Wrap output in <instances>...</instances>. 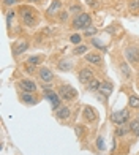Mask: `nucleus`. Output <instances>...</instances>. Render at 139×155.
Here are the masks:
<instances>
[{
  "label": "nucleus",
  "instance_id": "7",
  "mask_svg": "<svg viewBox=\"0 0 139 155\" xmlns=\"http://www.w3.org/2000/svg\"><path fill=\"white\" fill-rule=\"evenodd\" d=\"M33 46V38L29 37V35H22V37L16 38L13 43L10 45L11 49V57L15 59L16 63H19L25 57V54L30 51V48Z\"/></svg>",
  "mask_w": 139,
  "mask_h": 155
},
{
  "label": "nucleus",
  "instance_id": "27",
  "mask_svg": "<svg viewBox=\"0 0 139 155\" xmlns=\"http://www.w3.org/2000/svg\"><path fill=\"white\" fill-rule=\"evenodd\" d=\"M93 97L103 104V108H104V111H106V114H109V112H111V109H109V101H111V97H112V95H111L109 92H106V90L100 89Z\"/></svg>",
  "mask_w": 139,
  "mask_h": 155
},
{
  "label": "nucleus",
  "instance_id": "16",
  "mask_svg": "<svg viewBox=\"0 0 139 155\" xmlns=\"http://www.w3.org/2000/svg\"><path fill=\"white\" fill-rule=\"evenodd\" d=\"M15 89L16 92L40 94V82L30 76H18L15 78Z\"/></svg>",
  "mask_w": 139,
  "mask_h": 155
},
{
  "label": "nucleus",
  "instance_id": "4",
  "mask_svg": "<svg viewBox=\"0 0 139 155\" xmlns=\"http://www.w3.org/2000/svg\"><path fill=\"white\" fill-rule=\"evenodd\" d=\"M120 49L125 59L130 62V65L136 70V67L139 65V37L131 32H125Z\"/></svg>",
  "mask_w": 139,
  "mask_h": 155
},
{
  "label": "nucleus",
  "instance_id": "19",
  "mask_svg": "<svg viewBox=\"0 0 139 155\" xmlns=\"http://www.w3.org/2000/svg\"><path fill=\"white\" fill-rule=\"evenodd\" d=\"M62 10H65V0H51L49 2V6L43 11L44 15V21H47L49 24L54 25L55 22V18L59 16V13Z\"/></svg>",
  "mask_w": 139,
  "mask_h": 155
},
{
  "label": "nucleus",
  "instance_id": "38",
  "mask_svg": "<svg viewBox=\"0 0 139 155\" xmlns=\"http://www.w3.org/2000/svg\"><path fill=\"white\" fill-rule=\"evenodd\" d=\"M127 10L131 15H137L139 13V0H127Z\"/></svg>",
  "mask_w": 139,
  "mask_h": 155
},
{
  "label": "nucleus",
  "instance_id": "30",
  "mask_svg": "<svg viewBox=\"0 0 139 155\" xmlns=\"http://www.w3.org/2000/svg\"><path fill=\"white\" fill-rule=\"evenodd\" d=\"M101 89V76H96V78H93L92 81H90L87 86L84 87V90H86V94H90V95H95L98 90Z\"/></svg>",
  "mask_w": 139,
  "mask_h": 155
},
{
  "label": "nucleus",
  "instance_id": "23",
  "mask_svg": "<svg viewBox=\"0 0 139 155\" xmlns=\"http://www.w3.org/2000/svg\"><path fill=\"white\" fill-rule=\"evenodd\" d=\"M87 43L90 45V48L95 49V51H100L103 54H109L111 52V49H109V45L106 43V40H103L100 37H93V38H90L87 40Z\"/></svg>",
  "mask_w": 139,
  "mask_h": 155
},
{
  "label": "nucleus",
  "instance_id": "2",
  "mask_svg": "<svg viewBox=\"0 0 139 155\" xmlns=\"http://www.w3.org/2000/svg\"><path fill=\"white\" fill-rule=\"evenodd\" d=\"M16 10H18L19 22L25 30H38L41 27V22L44 21V15L40 11L38 6L30 3H22Z\"/></svg>",
  "mask_w": 139,
  "mask_h": 155
},
{
  "label": "nucleus",
  "instance_id": "37",
  "mask_svg": "<svg viewBox=\"0 0 139 155\" xmlns=\"http://www.w3.org/2000/svg\"><path fill=\"white\" fill-rule=\"evenodd\" d=\"M98 33H100V29H98V27H96L95 24H92L90 27H87V29L82 32V35H84L86 41L90 40V38H93V37H98Z\"/></svg>",
  "mask_w": 139,
  "mask_h": 155
},
{
  "label": "nucleus",
  "instance_id": "20",
  "mask_svg": "<svg viewBox=\"0 0 139 155\" xmlns=\"http://www.w3.org/2000/svg\"><path fill=\"white\" fill-rule=\"evenodd\" d=\"M18 101L25 108H33L38 106V104L43 101V97L41 94H30V92H16Z\"/></svg>",
  "mask_w": 139,
  "mask_h": 155
},
{
  "label": "nucleus",
  "instance_id": "11",
  "mask_svg": "<svg viewBox=\"0 0 139 155\" xmlns=\"http://www.w3.org/2000/svg\"><path fill=\"white\" fill-rule=\"evenodd\" d=\"M55 89H57V94L60 95L62 100H63V103H78L79 101V90L76 89L73 84L60 79L55 84Z\"/></svg>",
  "mask_w": 139,
  "mask_h": 155
},
{
  "label": "nucleus",
  "instance_id": "22",
  "mask_svg": "<svg viewBox=\"0 0 139 155\" xmlns=\"http://www.w3.org/2000/svg\"><path fill=\"white\" fill-rule=\"evenodd\" d=\"M65 8L68 10V13L71 16H76V15H81V13L86 11V3L81 2V0H65Z\"/></svg>",
  "mask_w": 139,
  "mask_h": 155
},
{
  "label": "nucleus",
  "instance_id": "9",
  "mask_svg": "<svg viewBox=\"0 0 139 155\" xmlns=\"http://www.w3.org/2000/svg\"><path fill=\"white\" fill-rule=\"evenodd\" d=\"M92 24H95L93 13L86 10L84 13H81V15L73 16L66 29H68V32H84L87 27H90Z\"/></svg>",
  "mask_w": 139,
  "mask_h": 155
},
{
  "label": "nucleus",
  "instance_id": "26",
  "mask_svg": "<svg viewBox=\"0 0 139 155\" xmlns=\"http://www.w3.org/2000/svg\"><path fill=\"white\" fill-rule=\"evenodd\" d=\"M104 32L109 33L112 38H117V35H125V32H127V30H123L120 21H112V22H111L106 29H104Z\"/></svg>",
  "mask_w": 139,
  "mask_h": 155
},
{
  "label": "nucleus",
  "instance_id": "42",
  "mask_svg": "<svg viewBox=\"0 0 139 155\" xmlns=\"http://www.w3.org/2000/svg\"><path fill=\"white\" fill-rule=\"evenodd\" d=\"M136 79H139V65L136 67Z\"/></svg>",
  "mask_w": 139,
  "mask_h": 155
},
{
  "label": "nucleus",
  "instance_id": "3",
  "mask_svg": "<svg viewBox=\"0 0 139 155\" xmlns=\"http://www.w3.org/2000/svg\"><path fill=\"white\" fill-rule=\"evenodd\" d=\"M81 109H82V104H79V101L78 103H63L52 116L60 125L71 127L73 128L74 124L79 122Z\"/></svg>",
  "mask_w": 139,
  "mask_h": 155
},
{
  "label": "nucleus",
  "instance_id": "6",
  "mask_svg": "<svg viewBox=\"0 0 139 155\" xmlns=\"http://www.w3.org/2000/svg\"><path fill=\"white\" fill-rule=\"evenodd\" d=\"M59 35V30H57V25H52V24H47L44 27H40L37 30V33L32 35L33 38V46L35 48H49L55 38Z\"/></svg>",
  "mask_w": 139,
  "mask_h": 155
},
{
  "label": "nucleus",
  "instance_id": "8",
  "mask_svg": "<svg viewBox=\"0 0 139 155\" xmlns=\"http://www.w3.org/2000/svg\"><path fill=\"white\" fill-rule=\"evenodd\" d=\"M81 60L89 63L90 67H93L96 71H98L100 76H106L108 74V63H106V57H104L103 52L92 49V51H89Z\"/></svg>",
  "mask_w": 139,
  "mask_h": 155
},
{
  "label": "nucleus",
  "instance_id": "14",
  "mask_svg": "<svg viewBox=\"0 0 139 155\" xmlns=\"http://www.w3.org/2000/svg\"><path fill=\"white\" fill-rule=\"evenodd\" d=\"M134 146L133 139L131 138H125V139H120V138H115L111 135V150H109V155H128L131 153V147Z\"/></svg>",
  "mask_w": 139,
  "mask_h": 155
},
{
  "label": "nucleus",
  "instance_id": "40",
  "mask_svg": "<svg viewBox=\"0 0 139 155\" xmlns=\"http://www.w3.org/2000/svg\"><path fill=\"white\" fill-rule=\"evenodd\" d=\"M47 2H49V0H25V3L35 5V6H38V8H43Z\"/></svg>",
  "mask_w": 139,
  "mask_h": 155
},
{
  "label": "nucleus",
  "instance_id": "44",
  "mask_svg": "<svg viewBox=\"0 0 139 155\" xmlns=\"http://www.w3.org/2000/svg\"><path fill=\"white\" fill-rule=\"evenodd\" d=\"M128 155H139V153H128Z\"/></svg>",
  "mask_w": 139,
  "mask_h": 155
},
{
  "label": "nucleus",
  "instance_id": "13",
  "mask_svg": "<svg viewBox=\"0 0 139 155\" xmlns=\"http://www.w3.org/2000/svg\"><path fill=\"white\" fill-rule=\"evenodd\" d=\"M134 117L133 111H131L128 106H125L122 109H115L111 111L108 114V122L112 127H119V125H128L130 120Z\"/></svg>",
  "mask_w": 139,
  "mask_h": 155
},
{
  "label": "nucleus",
  "instance_id": "45",
  "mask_svg": "<svg viewBox=\"0 0 139 155\" xmlns=\"http://www.w3.org/2000/svg\"><path fill=\"white\" fill-rule=\"evenodd\" d=\"M137 153H139V150H137Z\"/></svg>",
  "mask_w": 139,
  "mask_h": 155
},
{
  "label": "nucleus",
  "instance_id": "39",
  "mask_svg": "<svg viewBox=\"0 0 139 155\" xmlns=\"http://www.w3.org/2000/svg\"><path fill=\"white\" fill-rule=\"evenodd\" d=\"M84 3H86V6H87L90 11H96L101 6L100 0H84Z\"/></svg>",
  "mask_w": 139,
  "mask_h": 155
},
{
  "label": "nucleus",
  "instance_id": "1",
  "mask_svg": "<svg viewBox=\"0 0 139 155\" xmlns=\"http://www.w3.org/2000/svg\"><path fill=\"white\" fill-rule=\"evenodd\" d=\"M109 57H111V62H112L117 74L120 78L122 84H134L136 70L130 65V62L127 59H125L120 46H112V49H111V52H109Z\"/></svg>",
  "mask_w": 139,
  "mask_h": 155
},
{
  "label": "nucleus",
  "instance_id": "32",
  "mask_svg": "<svg viewBox=\"0 0 139 155\" xmlns=\"http://www.w3.org/2000/svg\"><path fill=\"white\" fill-rule=\"evenodd\" d=\"M101 89L106 90V92H109L111 95L114 94V90H115V82H114V79H112V78H111L109 74L101 76Z\"/></svg>",
  "mask_w": 139,
  "mask_h": 155
},
{
  "label": "nucleus",
  "instance_id": "43",
  "mask_svg": "<svg viewBox=\"0 0 139 155\" xmlns=\"http://www.w3.org/2000/svg\"><path fill=\"white\" fill-rule=\"evenodd\" d=\"M134 87L139 90V79H136V81H134Z\"/></svg>",
  "mask_w": 139,
  "mask_h": 155
},
{
  "label": "nucleus",
  "instance_id": "17",
  "mask_svg": "<svg viewBox=\"0 0 139 155\" xmlns=\"http://www.w3.org/2000/svg\"><path fill=\"white\" fill-rule=\"evenodd\" d=\"M120 92L127 95V106L134 116H139V94L134 90V84H122Z\"/></svg>",
  "mask_w": 139,
  "mask_h": 155
},
{
  "label": "nucleus",
  "instance_id": "24",
  "mask_svg": "<svg viewBox=\"0 0 139 155\" xmlns=\"http://www.w3.org/2000/svg\"><path fill=\"white\" fill-rule=\"evenodd\" d=\"M104 149H106V144H104V136L103 133H96V136L92 143V147H90V152H93L95 155H103Z\"/></svg>",
  "mask_w": 139,
  "mask_h": 155
},
{
  "label": "nucleus",
  "instance_id": "18",
  "mask_svg": "<svg viewBox=\"0 0 139 155\" xmlns=\"http://www.w3.org/2000/svg\"><path fill=\"white\" fill-rule=\"evenodd\" d=\"M35 79L40 84H57L60 81V78L57 76V71L51 67V65H41L37 70V74H35Z\"/></svg>",
  "mask_w": 139,
  "mask_h": 155
},
{
  "label": "nucleus",
  "instance_id": "31",
  "mask_svg": "<svg viewBox=\"0 0 139 155\" xmlns=\"http://www.w3.org/2000/svg\"><path fill=\"white\" fill-rule=\"evenodd\" d=\"M66 41L71 46H78V45L86 43V38H84V35H82V32H70L66 35Z\"/></svg>",
  "mask_w": 139,
  "mask_h": 155
},
{
  "label": "nucleus",
  "instance_id": "12",
  "mask_svg": "<svg viewBox=\"0 0 139 155\" xmlns=\"http://www.w3.org/2000/svg\"><path fill=\"white\" fill-rule=\"evenodd\" d=\"M78 62L74 60L71 55H57V57L51 59V67L59 73H74Z\"/></svg>",
  "mask_w": 139,
  "mask_h": 155
},
{
  "label": "nucleus",
  "instance_id": "35",
  "mask_svg": "<svg viewBox=\"0 0 139 155\" xmlns=\"http://www.w3.org/2000/svg\"><path fill=\"white\" fill-rule=\"evenodd\" d=\"M47 103H49V106H51V111H52V114H54V112L55 111H57L60 106H62V104H63V100H62V98H60V95L57 94V92H55L54 95H51L49 98H47V100H46Z\"/></svg>",
  "mask_w": 139,
  "mask_h": 155
},
{
  "label": "nucleus",
  "instance_id": "25",
  "mask_svg": "<svg viewBox=\"0 0 139 155\" xmlns=\"http://www.w3.org/2000/svg\"><path fill=\"white\" fill-rule=\"evenodd\" d=\"M89 51H92V48H90V45L86 41V43H82V45L71 46V49H70V55L74 57V59H82Z\"/></svg>",
  "mask_w": 139,
  "mask_h": 155
},
{
  "label": "nucleus",
  "instance_id": "10",
  "mask_svg": "<svg viewBox=\"0 0 139 155\" xmlns=\"http://www.w3.org/2000/svg\"><path fill=\"white\" fill-rule=\"evenodd\" d=\"M74 74H76V79H78V82L81 84L82 87H86L87 84L93 79V78L100 76V74H98V71H96V70H95L93 67H90L89 63L82 62L81 59L78 60V65H76Z\"/></svg>",
  "mask_w": 139,
  "mask_h": 155
},
{
  "label": "nucleus",
  "instance_id": "5",
  "mask_svg": "<svg viewBox=\"0 0 139 155\" xmlns=\"http://www.w3.org/2000/svg\"><path fill=\"white\" fill-rule=\"evenodd\" d=\"M95 130L96 128H92V127H89L87 124L81 122V120L78 124H74L73 131H74V136H76V139H78V143H79L81 150H90L92 143H93V139L96 136Z\"/></svg>",
  "mask_w": 139,
  "mask_h": 155
},
{
  "label": "nucleus",
  "instance_id": "15",
  "mask_svg": "<svg viewBox=\"0 0 139 155\" xmlns=\"http://www.w3.org/2000/svg\"><path fill=\"white\" fill-rule=\"evenodd\" d=\"M79 120L87 124L89 127H92V128H96V127L100 125V122H101L100 111L96 109L95 106H92V104H82Z\"/></svg>",
  "mask_w": 139,
  "mask_h": 155
},
{
  "label": "nucleus",
  "instance_id": "33",
  "mask_svg": "<svg viewBox=\"0 0 139 155\" xmlns=\"http://www.w3.org/2000/svg\"><path fill=\"white\" fill-rule=\"evenodd\" d=\"M55 92H57V89H55L54 84H40V94H41V97H43L44 101L51 95H54Z\"/></svg>",
  "mask_w": 139,
  "mask_h": 155
},
{
  "label": "nucleus",
  "instance_id": "41",
  "mask_svg": "<svg viewBox=\"0 0 139 155\" xmlns=\"http://www.w3.org/2000/svg\"><path fill=\"white\" fill-rule=\"evenodd\" d=\"M101 3H112V2H115V0H100Z\"/></svg>",
  "mask_w": 139,
  "mask_h": 155
},
{
  "label": "nucleus",
  "instance_id": "28",
  "mask_svg": "<svg viewBox=\"0 0 139 155\" xmlns=\"http://www.w3.org/2000/svg\"><path fill=\"white\" fill-rule=\"evenodd\" d=\"M128 130H130V138L133 139V143L136 144L139 141V116H134L128 124Z\"/></svg>",
  "mask_w": 139,
  "mask_h": 155
},
{
  "label": "nucleus",
  "instance_id": "36",
  "mask_svg": "<svg viewBox=\"0 0 139 155\" xmlns=\"http://www.w3.org/2000/svg\"><path fill=\"white\" fill-rule=\"evenodd\" d=\"M22 3H25V0H2V13L8 11L11 8H18Z\"/></svg>",
  "mask_w": 139,
  "mask_h": 155
},
{
  "label": "nucleus",
  "instance_id": "34",
  "mask_svg": "<svg viewBox=\"0 0 139 155\" xmlns=\"http://www.w3.org/2000/svg\"><path fill=\"white\" fill-rule=\"evenodd\" d=\"M112 136L115 138H120V139H125V138H130V130H128V125H119V127H114L112 128Z\"/></svg>",
  "mask_w": 139,
  "mask_h": 155
},
{
  "label": "nucleus",
  "instance_id": "21",
  "mask_svg": "<svg viewBox=\"0 0 139 155\" xmlns=\"http://www.w3.org/2000/svg\"><path fill=\"white\" fill-rule=\"evenodd\" d=\"M49 59V55L44 54V52H35V54H29V55H25V57L22 59L27 65H30L33 68H38L41 65H44V62Z\"/></svg>",
  "mask_w": 139,
  "mask_h": 155
},
{
  "label": "nucleus",
  "instance_id": "29",
  "mask_svg": "<svg viewBox=\"0 0 139 155\" xmlns=\"http://www.w3.org/2000/svg\"><path fill=\"white\" fill-rule=\"evenodd\" d=\"M71 15L68 13V10L65 8V10H62L60 13H59V16L55 18V22H54V25H59V27H68V24H70V21H71Z\"/></svg>",
  "mask_w": 139,
  "mask_h": 155
}]
</instances>
